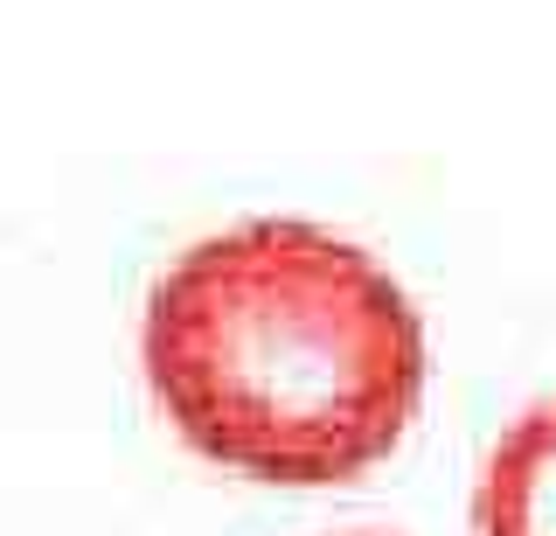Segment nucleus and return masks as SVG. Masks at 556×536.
Instances as JSON below:
<instances>
[{
	"mask_svg": "<svg viewBox=\"0 0 556 536\" xmlns=\"http://www.w3.org/2000/svg\"><path fill=\"white\" fill-rule=\"evenodd\" d=\"M480 536H556V397L529 404L486 446L473 488Z\"/></svg>",
	"mask_w": 556,
	"mask_h": 536,
	"instance_id": "obj_2",
	"label": "nucleus"
},
{
	"mask_svg": "<svg viewBox=\"0 0 556 536\" xmlns=\"http://www.w3.org/2000/svg\"><path fill=\"white\" fill-rule=\"evenodd\" d=\"M139 376L188 453L265 488H341L425 404V321L376 251L306 216L208 230L147 286Z\"/></svg>",
	"mask_w": 556,
	"mask_h": 536,
	"instance_id": "obj_1",
	"label": "nucleus"
}]
</instances>
